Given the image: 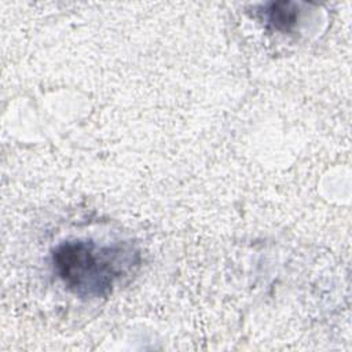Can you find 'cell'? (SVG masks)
Returning a JSON list of instances; mask_svg holds the SVG:
<instances>
[{"mask_svg":"<svg viewBox=\"0 0 352 352\" xmlns=\"http://www.w3.org/2000/svg\"><path fill=\"white\" fill-rule=\"evenodd\" d=\"M56 278L80 298H100L139 267L140 253L129 242L100 243L94 239H67L51 253Z\"/></svg>","mask_w":352,"mask_h":352,"instance_id":"cell-1","label":"cell"},{"mask_svg":"<svg viewBox=\"0 0 352 352\" xmlns=\"http://www.w3.org/2000/svg\"><path fill=\"white\" fill-rule=\"evenodd\" d=\"M258 14L268 28L280 33H289L297 26L301 10L300 4L294 1H271L264 4Z\"/></svg>","mask_w":352,"mask_h":352,"instance_id":"cell-2","label":"cell"}]
</instances>
